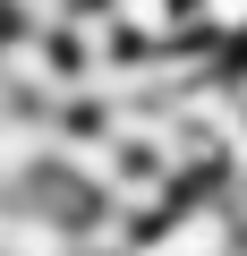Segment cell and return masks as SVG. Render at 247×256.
<instances>
[{
    "label": "cell",
    "mask_w": 247,
    "mask_h": 256,
    "mask_svg": "<svg viewBox=\"0 0 247 256\" xmlns=\"http://www.w3.org/2000/svg\"><path fill=\"white\" fill-rule=\"evenodd\" d=\"M102 18H111L119 43H137V52L188 43V0H102Z\"/></svg>",
    "instance_id": "cell-1"
},
{
    "label": "cell",
    "mask_w": 247,
    "mask_h": 256,
    "mask_svg": "<svg viewBox=\"0 0 247 256\" xmlns=\"http://www.w3.org/2000/svg\"><path fill=\"white\" fill-rule=\"evenodd\" d=\"M188 34H205V52H239L247 43V0H188Z\"/></svg>",
    "instance_id": "cell-2"
}]
</instances>
